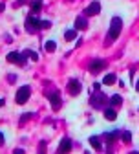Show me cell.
I'll return each mask as SVG.
<instances>
[{
  "mask_svg": "<svg viewBox=\"0 0 139 154\" xmlns=\"http://www.w3.org/2000/svg\"><path fill=\"white\" fill-rule=\"evenodd\" d=\"M29 95H31V88L29 86H20V88H18V92H17V95H15V101L18 105H24L29 99Z\"/></svg>",
  "mask_w": 139,
  "mask_h": 154,
  "instance_id": "obj_2",
  "label": "cell"
},
{
  "mask_svg": "<svg viewBox=\"0 0 139 154\" xmlns=\"http://www.w3.org/2000/svg\"><path fill=\"white\" fill-rule=\"evenodd\" d=\"M81 90H83V86H81V83H79L77 79H71V81L68 83V92H70L71 95H77Z\"/></svg>",
  "mask_w": 139,
  "mask_h": 154,
  "instance_id": "obj_5",
  "label": "cell"
},
{
  "mask_svg": "<svg viewBox=\"0 0 139 154\" xmlns=\"http://www.w3.org/2000/svg\"><path fill=\"white\" fill-rule=\"evenodd\" d=\"M104 66H106V63H104V61L95 59V61H92V64H90V72H92V73H99Z\"/></svg>",
  "mask_w": 139,
  "mask_h": 154,
  "instance_id": "obj_6",
  "label": "cell"
},
{
  "mask_svg": "<svg viewBox=\"0 0 139 154\" xmlns=\"http://www.w3.org/2000/svg\"><path fill=\"white\" fill-rule=\"evenodd\" d=\"M123 141H125V143H130V141H132V134H130L128 130L123 132Z\"/></svg>",
  "mask_w": 139,
  "mask_h": 154,
  "instance_id": "obj_17",
  "label": "cell"
},
{
  "mask_svg": "<svg viewBox=\"0 0 139 154\" xmlns=\"http://www.w3.org/2000/svg\"><path fill=\"white\" fill-rule=\"evenodd\" d=\"M51 24L48 22V20H41V28H50Z\"/></svg>",
  "mask_w": 139,
  "mask_h": 154,
  "instance_id": "obj_20",
  "label": "cell"
},
{
  "mask_svg": "<svg viewBox=\"0 0 139 154\" xmlns=\"http://www.w3.org/2000/svg\"><path fill=\"white\" fill-rule=\"evenodd\" d=\"M104 118H106L108 121H113V119L117 118V112H115L113 108H106V110H104Z\"/></svg>",
  "mask_w": 139,
  "mask_h": 154,
  "instance_id": "obj_10",
  "label": "cell"
},
{
  "mask_svg": "<svg viewBox=\"0 0 139 154\" xmlns=\"http://www.w3.org/2000/svg\"><path fill=\"white\" fill-rule=\"evenodd\" d=\"M70 150H71V143H70V140H62L61 145H59V152H70Z\"/></svg>",
  "mask_w": 139,
  "mask_h": 154,
  "instance_id": "obj_8",
  "label": "cell"
},
{
  "mask_svg": "<svg viewBox=\"0 0 139 154\" xmlns=\"http://www.w3.org/2000/svg\"><path fill=\"white\" fill-rule=\"evenodd\" d=\"M121 28H123V20L119 17H113L110 24V31H108V41H115L119 33H121Z\"/></svg>",
  "mask_w": 139,
  "mask_h": 154,
  "instance_id": "obj_1",
  "label": "cell"
},
{
  "mask_svg": "<svg viewBox=\"0 0 139 154\" xmlns=\"http://www.w3.org/2000/svg\"><path fill=\"white\" fill-rule=\"evenodd\" d=\"M55 48H57V44L53 41H46V44H44V50L46 51H55Z\"/></svg>",
  "mask_w": 139,
  "mask_h": 154,
  "instance_id": "obj_13",
  "label": "cell"
},
{
  "mask_svg": "<svg viewBox=\"0 0 139 154\" xmlns=\"http://www.w3.org/2000/svg\"><path fill=\"white\" fill-rule=\"evenodd\" d=\"M38 28H41V20H38L37 17L29 15V17L26 18V29H28L29 33H33V31H37Z\"/></svg>",
  "mask_w": 139,
  "mask_h": 154,
  "instance_id": "obj_3",
  "label": "cell"
},
{
  "mask_svg": "<svg viewBox=\"0 0 139 154\" xmlns=\"http://www.w3.org/2000/svg\"><path fill=\"white\" fill-rule=\"evenodd\" d=\"M115 81H117V77H115L113 73H108L104 79H103V83H104V85H108V86H110V85H113Z\"/></svg>",
  "mask_w": 139,
  "mask_h": 154,
  "instance_id": "obj_12",
  "label": "cell"
},
{
  "mask_svg": "<svg viewBox=\"0 0 139 154\" xmlns=\"http://www.w3.org/2000/svg\"><path fill=\"white\" fill-rule=\"evenodd\" d=\"M75 37H77V31H75V29H70V31H66V35H64L66 41H73Z\"/></svg>",
  "mask_w": 139,
  "mask_h": 154,
  "instance_id": "obj_14",
  "label": "cell"
},
{
  "mask_svg": "<svg viewBox=\"0 0 139 154\" xmlns=\"http://www.w3.org/2000/svg\"><path fill=\"white\" fill-rule=\"evenodd\" d=\"M41 6H42V2H41V0H35V2L31 4V11H33V13H37L38 9H41Z\"/></svg>",
  "mask_w": 139,
  "mask_h": 154,
  "instance_id": "obj_16",
  "label": "cell"
},
{
  "mask_svg": "<svg viewBox=\"0 0 139 154\" xmlns=\"http://www.w3.org/2000/svg\"><path fill=\"white\" fill-rule=\"evenodd\" d=\"M18 2H24V0H18Z\"/></svg>",
  "mask_w": 139,
  "mask_h": 154,
  "instance_id": "obj_24",
  "label": "cell"
},
{
  "mask_svg": "<svg viewBox=\"0 0 139 154\" xmlns=\"http://www.w3.org/2000/svg\"><path fill=\"white\" fill-rule=\"evenodd\" d=\"M26 55H29V57H31L33 61H37V59H38V55H37L35 51H26Z\"/></svg>",
  "mask_w": 139,
  "mask_h": 154,
  "instance_id": "obj_19",
  "label": "cell"
},
{
  "mask_svg": "<svg viewBox=\"0 0 139 154\" xmlns=\"http://www.w3.org/2000/svg\"><path fill=\"white\" fill-rule=\"evenodd\" d=\"M135 88H137V90H139V81H137V86H135Z\"/></svg>",
  "mask_w": 139,
  "mask_h": 154,
  "instance_id": "obj_23",
  "label": "cell"
},
{
  "mask_svg": "<svg viewBox=\"0 0 139 154\" xmlns=\"http://www.w3.org/2000/svg\"><path fill=\"white\" fill-rule=\"evenodd\" d=\"M123 103V99H121V95H112V105H121Z\"/></svg>",
  "mask_w": 139,
  "mask_h": 154,
  "instance_id": "obj_18",
  "label": "cell"
},
{
  "mask_svg": "<svg viewBox=\"0 0 139 154\" xmlns=\"http://www.w3.org/2000/svg\"><path fill=\"white\" fill-rule=\"evenodd\" d=\"M99 11H101V4H99V2H92V4L86 8V15H90V17L99 15Z\"/></svg>",
  "mask_w": 139,
  "mask_h": 154,
  "instance_id": "obj_7",
  "label": "cell"
},
{
  "mask_svg": "<svg viewBox=\"0 0 139 154\" xmlns=\"http://www.w3.org/2000/svg\"><path fill=\"white\" fill-rule=\"evenodd\" d=\"M2 105H4V101H2V99H0V106H2Z\"/></svg>",
  "mask_w": 139,
  "mask_h": 154,
  "instance_id": "obj_22",
  "label": "cell"
},
{
  "mask_svg": "<svg viewBox=\"0 0 139 154\" xmlns=\"http://www.w3.org/2000/svg\"><path fill=\"white\" fill-rule=\"evenodd\" d=\"M88 24H86V18L84 17H79L77 20H75V29H86Z\"/></svg>",
  "mask_w": 139,
  "mask_h": 154,
  "instance_id": "obj_9",
  "label": "cell"
},
{
  "mask_svg": "<svg viewBox=\"0 0 139 154\" xmlns=\"http://www.w3.org/2000/svg\"><path fill=\"white\" fill-rule=\"evenodd\" d=\"M50 101H51V106H53L55 110L61 106V99H59V95H57V94H51V95H50Z\"/></svg>",
  "mask_w": 139,
  "mask_h": 154,
  "instance_id": "obj_11",
  "label": "cell"
},
{
  "mask_svg": "<svg viewBox=\"0 0 139 154\" xmlns=\"http://www.w3.org/2000/svg\"><path fill=\"white\" fill-rule=\"evenodd\" d=\"M4 143V134H0V145Z\"/></svg>",
  "mask_w": 139,
  "mask_h": 154,
  "instance_id": "obj_21",
  "label": "cell"
},
{
  "mask_svg": "<svg viewBox=\"0 0 139 154\" xmlns=\"http://www.w3.org/2000/svg\"><path fill=\"white\" fill-rule=\"evenodd\" d=\"M90 143L95 150H101V143H99V138H90Z\"/></svg>",
  "mask_w": 139,
  "mask_h": 154,
  "instance_id": "obj_15",
  "label": "cell"
},
{
  "mask_svg": "<svg viewBox=\"0 0 139 154\" xmlns=\"http://www.w3.org/2000/svg\"><path fill=\"white\" fill-rule=\"evenodd\" d=\"M8 61L9 63H15V64H24L26 61H24V57H22V53H18V51H11L9 55H8Z\"/></svg>",
  "mask_w": 139,
  "mask_h": 154,
  "instance_id": "obj_4",
  "label": "cell"
}]
</instances>
